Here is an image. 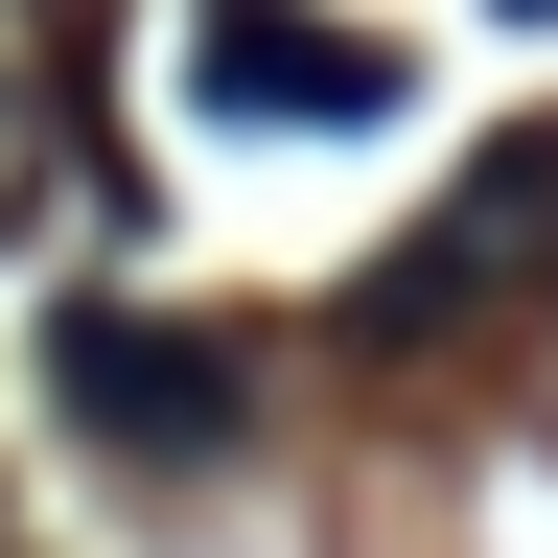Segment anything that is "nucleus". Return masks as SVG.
<instances>
[{
    "mask_svg": "<svg viewBox=\"0 0 558 558\" xmlns=\"http://www.w3.org/2000/svg\"><path fill=\"white\" fill-rule=\"evenodd\" d=\"M186 94H209V117H326V140H373V117H396V47H373V24H279V0H209Z\"/></svg>",
    "mask_w": 558,
    "mask_h": 558,
    "instance_id": "7ed1b4c3",
    "label": "nucleus"
},
{
    "mask_svg": "<svg viewBox=\"0 0 558 558\" xmlns=\"http://www.w3.org/2000/svg\"><path fill=\"white\" fill-rule=\"evenodd\" d=\"M512 303H558V140H488V163L349 279V349H465V326H512Z\"/></svg>",
    "mask_w": 558,
    "mask_h": 558,
    "instance_id": "f257e3e1",
    "label": "nucleus"
},
{
    "mask_svg": "<svg viewBox=\"0 0 558 558\" xmlns=\"http://www.w3.org/2000/svg\"><path fill=\"white\" fill-rule=\"evenodd\" d=\"M47 209H70V117L0 70V233H47Z\"/></svg>",
    "mask_w": 558,
    "mask_h": 558,
    "instance_id": "20e7f679",
    "label": "nucleus"
},
{
    "mask_svg": "<svg viewBox=\"0 0 558 558\" xmlns=\"http://www.w3.org/2000/svg\"><path fill=\"white\" fill-rule=\"evenodd\" d=\"M47 396H70V442H117V465H233L256 442L233 326H186V303H70L47 326Z\"/></svg>",
    "mask_w": 558,
    "mask_h": 558,
    "instance_id": "f03ea898",
    "label": "nucleus"
}]
</instances>
